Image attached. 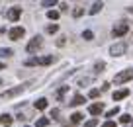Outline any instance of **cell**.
I'll use <instances>...</instances> for the list:
<instances>
[{
    "mask_svg": "<svg viewBox=\"0 0 133 127\" xmlns=\"http://www.w3.org/2000/svg\"><path fill=\"white\" fill-rule=\"evenodd\" d=\"M55 61V57L53 55H47V57H33V59H28L25 61V65L28 66H33V65H51V63Z\"/></svg>",
    "mask_w": 133,
    "mask_h": 127,
    "instance_id": "6da1fadb",
    "label": "cell"
},
{
    "mask_svg": "<svg viewBox=\"0 0 133 127\" xmlns=\"http://www.w3.org/2000/svg\"><path fill=\"white\" fill-rule=\"evenodd\" d=\"M25 86H29V84H22V86H16V88H10V90L2 92V94H0V98H6V100H10V98H14V96L22 94V92H24V88H25Z\"/></svg>",
    "mask_w": 133,
    "mask_h": 127,
    "instance_id": "7a4b0ae2",
    "label": "cell"
},
{
    "mask_svg": "<svg viewBox=\"0 0 133 127\" xmlns=\"http://www.w3.org/2000/svg\"><path fill=\"white\" fill-rule=\"evenodd\" d=\"M127 80H133V70H123V72L116 74V78H114L116 84H123V82H127Z\"/></svg>",
    "mask_w": 133,
    "mask_h": 127,
    "instance_id": "3957f363",
    "label": "cell"
},
{
    "mask_svg": "<svg viewBox=\"0 0 133 127\" xmlns=\"http://www.w3.org/2000/svg\"><path fill=\"white\" fill-rule=\"evenodd\" d=\"M125 51H127V45H125L123 41H121V43H116V45L110 47V55H114V57H119V55H123Z\"/></svg>",
    "mask_w": 133,
    "mask_h": 127,
    "instance_id": "277c9868",
    "label": "cell"
},
{
    "mask_svg": "<svg viewBox=\"0 0 133 127\" xmlns=\"http://www.w3.org/2000/svg\"><path fill=\"white\" fill-rule=\"evenodd\" d=\"M43 45V41H41V37H33L31 41H29L28 43V47H25V51H28V53H35V51L39 49V47Z\"/></svg>",
    "mask_w": 133,
    "mask_h": 127,
    "instance_id": "5b68a950",
    "label": "cell"
},
{
    "mask_svg": "<svg viewBox=\"0 0 133 127\" xmlns=\"http://www.w3.org/2000/svg\"><path fill=\"white\" fill-rule=\"evenodd\" d=\"M129 31V25L127 24H117L116 28H114V37H121V35H125V33Z\"/></svg>",
    "mask_w": 133,
    "mask_h": 127,
    "instance_id": "8992f818",
    "label": "cell"
},
{
    "mask_svg": "<svg viewBox=\"0 0 133 127\" xmlns=\"http://www.w3.org/2000/svg\"><path fill=\"white\" fill-rule=\"evenodd\" d=\"M20 16H22V8H10V10H6V18L12 20V22L20 20Z\"/></svg>",
    "mask_w": 133,
    "mask_h": 127,
    "instance_id": "52a82bcc",
    "label": "cell"
},
{
    "mask_svg": "<svg viewBox=\"0 0 133 127\" xmlns=\"http://www.w3.org/2000/svg\"><path fill=\"white\" fill-rule=\"evenodd\" d=\"M25 33V29L24 28H12L10 29V39H14V41H18L22 35Z\"/></svg>",
    "mask_w": 133,
    "mask_h": 127,
    "instance_id": "ba28073f",
    "label": "cell"
},
{
    "mask_svg": "<svg viewBox=\"0 0 133 127\" xmlns=\"http://www.w3.org/2000/svg\"><path fill=\"white\" fill-rule=\"evenodd\" d=\"M88 111H90L92 115H100L102 111H104V104H102V102H98V104H92V106L88 108Z\"/></svg>",
    "mask_w": 133,
    "mask_h": 127,
    "instance_id": "9c48e42d",
    "label": "cell"
},
{
    "mask_svg": "<svg viewBox=\"0 0 133 127\" xmlns=\"http://www.w3.org/2000/svg\"><path fill=\"white\" fill-rule=\"evenodd\" d=\"M127 94H129V90H125V88H123V90H117V92H114V100H116V102H117V100H123Z\"/></svg>",
    "mask_w": 133,
    "mask_h": 127,
    "instance_id": "30bf717a",
    "label": "cell"
},
{
    "mask_svg": "<svg viewBox=\"0 0 133 127\" xmlns=\"http://www.w3.org/2000/svg\"><path fill=\"white\" fill-rule=\"evenodd\" d=\"M0 123H2V125H4V127H10V125H12V115L4 113V115H2V117H0Z\"/></svg>",
    "mask_w": 133,
    "mask_h": 127,
    "instance_id": "8fae6325",
    "label": "cell"
},
{
    "mask_svg": "<svg viewBox=\"0 0 133 127\" xmlns=\"http://www.w3.org/2000/svg\"><path fill=\"white\" fill-rule=\"evenodd\" d=\"M84 102H86V100H84L82 98V96H80V94H76L75 96V98H72V102H71V106H82V104Z\"/></svg>",
    "mask_w": 133,
    "mask_h": 127,
    "instance_id": "7c38bea8",
    "label": "cell"
},
{
    "mask_svg": "<svg viewBox=\"0 0 133 127\" xmlns=\"http://www.w3.org/2000/svg\"><path fill=\"white\" fill-rule=\"evenodd\" d=\"M47 108V100L45 98H39L37 102H35V110H45Z\"/></svg>",
    "mask_w": 133,
    "mask_h": 127,
    "instance_id": "4fadbf2b",
    "label": "cell"
},
{
    "mask_svg": "<svg viewBox=\"0 0 133 127\" xmlns=\"http://www.w3.org/2000/svg\"><path fill=\"white\" fill-rule=\"evenodd\" d=\"M102 8H104V4H102V2H96V4H92V8H90V14H98Z\"/></svg>",
    "mask_w": 133,
    "mask_h": 127,
    "instance_id": "5bb4252c",
    "label": "cell"
},
{
    "mask_svg": "<svg viewBox=\"0 0 133 127\" xmlns=\"http://www.w3.org/2000/svg\"><path fill=\"white\" fill-rule=\"evenodd\" d=\"M69 90V86H63V88H59L57 90V94H55V98L57 100H63V96H65V92Z\"/></svg>",
    "mask_w": 133,
    "mask_h": 127,
    "instance_id": "9a60e30c",
    "label": "cell"
},
{
    "mask_svg": "<svg viewBox=\"0 0 133 127\" xmlns=\"http://www.w3.org/2000/svg\"><path fill=\"white\" fill-rule=\"evenodd\" d=\"M80 121H82V113H78V111H76V113L71 115V123H80Z\"/></svg>",
    "mask_w": 133,
    "mask_h": 127,
    "instance_id": "2e32d148",
    "label": "cell"
},
{
    "mask_svg": "<svg viewBox=\"0 0 133 127\" xmlns=\"http://www.w3.org/2000/svg\"><path fill=\"white\" fill-rule=\"evenodd\" d=\"M47 18H49V20H57L59 12H57V10H49V12H47Z\"/></svg>",
    "mask_w": 133,
    "mask_h": 127,
    "instance_id": "e0dca14e",
    "label": "cell"
},
{
    "mask_svg": "<svg viewBox=\"0 0 133 127\" xmlns=\"http://www.w3.org/2000/svg\"><path fill=\"white\" fill-rule=\"evenodd\" d=\"M47 125H49V119H47V117L37 119V127H47Z\"/></svg>",
    "mask_w": 133,
    "mask_h": 127,
    "instance_id": "ac0fdd59",
    "label": "cell"
},
{
    "mask_svg": "<svg viewBox=\"0 0 133 127\" xmlns=\"http://www.w3.org/2000/svg\"><path fill=\"white\" fill-rule=\"evenodd\" d=\"M104 69H106V65H104L102 61H100V63H96V65H94V70H96V72H102Z\"/></svg>",
    "mask_w": 133,
    "mask_h": 127,
    "instance_id": "d6986e66",
    "label": "cell"
},
{
    "mask_svg": "<svg viewBox=\"0 0 133 127\" xmlns=\"http://www.w3.org/2000/svg\"><path fill=\"white\" fill-rule=\"evenodd\" d=\"M96 125H98V119H96V117H92L90 121L84 123V127H96Z\"/></svg>",
    "mask_w": 133,
    "mask_h": 127,
    "instance_id": "ffe728a7",
    "label": "cell"
},
{
    "mask_svg": "<svg viewBox=\"0 0 133 127\" xmlns=\"http://www.w3.org/2000/svg\"><path fill=\"white\" fill-rule=\"evenodd\" d=\"M82 37H84L86 41H90V39H94V33H92V31H88V29H86V31L82 33Z\"/></svg>",
    "mask_w": 133,
    "mask_h": 127,
    "instance_id": "44dd1931",
    "label": "cell"
},
{
    "mask_svg": "<svg viewBox=\"0 0 133 127\" xmlns=\"http://www.w3.org/2000/svg\"><path fill=\"white\" fill-rule=\"evenodd\" d=\"M117 113H119V108L116 106V108H112V110L108 111V117H114V115H117Z\"/></svg>",
    "mask_w": 133,
    "mask_h": 127,
    "instance_id": "7402d4cb",
    "label": "cell"
},
{
    "mask_svg": "<svg viewBox=\"0 0 133 127\" xmlns=\"http://www.w3.org/2000/svg\"><path fill=\"white\" fill-rule=\"evenodd\" d=\"M82 14H84V10H82V8H75V10H72V16H75V18H80Z\"/></svg>",
    "mask_w": 133,
    "mask_h": 127,
    "instance_id": "603a6c76",
    "label": "cell"
},
{
    "mask_svg": "<svg viewBox=\"0 0 133 127\" xmlns=\"http://www.w3.org/2000/svg\"><path fill=\"white\" fill-rule=\"evenodd\" d=\"M12 55V49H0V57H10Z\"/></svg>",
    "mask_w": 133,
    "mask_h": 127,
    "instance_id": "cb8c5ba5",
    "label": "cell"
},
{
    "mask_svg": "<svg viewBox=\"0 0 133 127\" xmlns=\"http://www.w3.org/2000/svg\"><path fill=\"white\" fill-rule=\"evenodd\" d=\"M57 29H59V25H57V24H51V25H47V31H49V33H55Z\"/></svg>",
    "mask_w": 133,
    "mask_h": 127,
    "instance_id": "d4e9b609",
    "label": "cell"
},
{
    "mask_svg": "<svg viewBox=\"0 0 133 127\" xmlns=\"http://www.w3.org/2000/svg\"><path fill=\"white\" fill-rule=\"evenodd\" d=\"M119 121H121V123H129V121H131V115H127V113H125V115H121V117H119Z\"/></svg>",
    "mask_w": 133,
    "mask_h": 127,
    "instance_id": "484cf974",
    "label": "cell"
},
{
    "mask_svg": "<svg viewBox=\"0 0 133 127\" xmlns=\"http://www.w3.org/2000/svg\"><path fill=\"white\" fill-rule=\"evenodd\" d=\"M88 96H90V98H98V96H100V90L92 88V90H90V94H88Z\"/></svg>",
    "mask_w": 133,
    "mask_h": 127,
    "instance_id": "4316f807",
    "label": "cell"
},
{
    "mask_svg": "<svg viewBox=\"0 0 133 127\" xmlns=\"http://www.w3.org/2000/svg\"><path fill=\"white\" fill-rule=\"evenodd\" d=\"M55 4H57L55 0H43L41 2V6H55Z\"/></svg>",
    "mask_w": 133,
    "mask_h": 127,
    "instance_id": "83f0119b",
    "label": "cell"
},
{
    "mask_svg": "<svg viewBox=\"0 0 133 127\" xmlns=\"http://www.w3.org/2000/svg\"><path fill=\"white\" fill-rule=\"evenodd\" d=\"M84 84H90V78H80V80H78V86H84Z\"/></svg>",
    "mask_w": 133,
    "mask_h": 127,
    "instance_id": "f1b7e54d",
    "label": "cell"
},
{
    "mask_svg": "<svg viewBox=\"0 0 133 127\" xmlns=\"http://www.w3.org/2000/svg\"><path fill=\"white\" fill-rule=\"evenodd\" d=\"M51 117H53V119L59 117V110H57V108H55V110H51Z\"/></svg>",
    "mask_w": 133,
    "mask_h": 127,
    "instance_id": "f546056e",
    "label": "cell"
},
{
    "mask_svg": "<svg viewBox=\"0 0 133 127\" xmlns=\"http://www.w3.org/2000/svg\"><path fill=\"white\" fill-rule=\"evenodd\" d=\"M102 127H116V123L114 121H106V123H102Z\"/></svg>",
    "mask_w": 133,
    "mask_h": 127,
    "instance_id": "4dcf8cb0",
    "label": "cell"
},
{
    "mask_svg": "<svg viewBox=\"0 0 133 127\" xmlns=\"http://www.w3.org/2000/svg\"><path fill=\"white\" fill-rule=\"evenodd\" d=\"M57 45H59V47L65 45V37H59V39H57Z\"/></svg>",
    "mask_w": 133,
    "mask_h": 127,
    "instance_id": "1f68e13d",
    "label": "cell"
},
{
    "mask_svg": "<svg viewBox=\"0 0 133 127\" xmlns=\"http://www.w3.org/2000/svg\"><path fill=\"white\" fill-rule=\"evenodd\" d=\"M2 69H4V63H0V70H2Z\"/></svg>",
    "mask_w": 133,
    "mask_h": 127,
    "instance_id": "d6a6232c",
    "label": "cell"
},
{
    "mask_svg": "<svg viewBox=\"0 0 133 127\" xmlns=\"http://www.w3.org/2000/svg\"><path fill=\"white\" fill-rule=\"evenodd\" d=\"M0 84H2V80H0Z\"/></svg>",
    "mask_w": 133,
    "mask_h": 127,
    "instance_id": "836d02e7",
    "label": "cell"
},
{
    "mask_svg": "<svg viewBox=\"0 0 133 127\" xmlns=\"http://www.w3.org/2000/svg\"><path fill=\"white\" fill-rule=\"evenodd\" d=\"M25 127H29V125H25Z\"/></svg>",
    "mask_w": 133,
    "mask_h": 127,
    "instance_id": "e575fe53",
    "label": "cell"
}]
</instances>
